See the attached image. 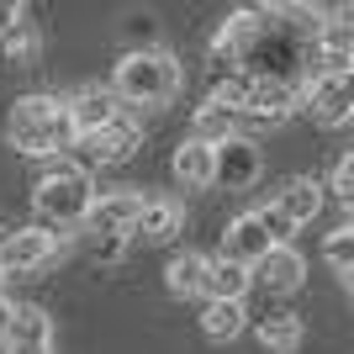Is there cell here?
<instances>
[{
  "label": "cell",
  "instance_id": "1",
  "mask_svg": "<svg viewBox=\"0 0 354 354\" xmlns=\"http://www.w3.org/2000/svg\"><path fill=\"white\" fill-rule=\"evenodd\" d=\"M6 143L21 153V159H53V153H69L74 148V127L64 117V101L48 95V90H32V95H16L11 117H6Z\"/></svg>",
  "mask_w": 354,
  "mask_h": 354
},
{
  "label": "cell",
  "instance_id": "2",
  "mask_svg": "<svg viewBox=\"0 0 354 354\" xmlns=\"http://www.w3.org/2000/svg\"><path fill=\"white\" fill-rule=\"evenodd\" d=\"M106 90L122 106H169L180 95V64L164 48H153V53H122V64H117Z\"/></svg>",
  "mask_w": 354,
  "mask_h": 354
},
{
  "label": "cell",
  "instance_id": "3",
  "mask_svg": "<svg viewBox=\"0 0 354 354\" xmlns=\"http://www.w3.org/2000/svg\"><path fill=\"white\" fill-rule=\"evenodd\" d=\"M95 201V180L90 169H69V175H53V180H37V191H32V217L37 227L53 238H64V227H80Z\"/></svg>",
  "mask_w": 354,
  "mask_h": 354
},
{
  "label": "cell",
  "instance_id": "4",
  "mask_svg": "<svg viewBox=\"0 0 354 354\" xmlns=\"http://www.w3.org/2000/svg\"><path fill=\"white\" fill-rule=\"evenodd\" d=\"M296 90L317 127H344L354 117V74H307V85Z\"/></svg>",
  "mask_w": 354,
  "mask_h": 354
},
{
  "label": "cell",
  "instance_id": "5",
  "mask_svg": "<svg viewBox=\"0 0 354 354\" xmlns=\"http://www.w3.org/2000/svg\"><path fill=\"white\" fill-rule=\"evenodd\" d=\"M265 175V153L254 138H227V143L212 148V185H227V191H249L254 180Z\"/></svg>",
  "mask_w": 354,
  "mask_h": 354
},
{
  "label": "cell",
  "instance_id": "6",
  "mask_svg": "<svg viewBox=\"0 0 354 354\" xmlns=\"http://www.w3.org/2000/svg\"><path fill=\"white\" fill-rule=\"evenodd\" d=\"M74 148L85 153V164H122V159H133L138 148H143V122H133L127 111H122L111 127L74 138ZM85 164H80V169H85Z\"/></svg>",
  "mask_w": 354,
  "mask_h": 354
},
{
  "label": "cell",
  "instance_id": "7",
  "mask_svg": "<svg viewBox=\"0 0 354 354\" xmlns=\"http://www.w3.org/2000/svg\"><path fill=\"white\" fill-rule=\"evenodd\" d=\"M296 106H301V90H296V85H281V80H249V95H243L238 122H254V127H281Z\"/></svg>",
  "mask_w": 354,
  "mask_h": 354
},
{
  "label": "cell",
  "instance_id": "8",
  "mask_svg": "<svg viewBox=\"0 0 354 354\" xmlns=\"http://www.w3.org/2000/svg\"><path fill=\"white\" fill-rule=\"evenodd\" d=\"M59 249H64V238H53V233H43V227H16V238L6 243V275H16V281H32L43 265H53L59 259Z\"/></svg>",
  "mask_w": 354,
  "mask_h": 354
},
{
  "label": "cell",
  "instance_id": "9",
  "mask_svg": "<svg viewBox=\"0 0 354 354\" xmlns=\"http://www.w3.org/2000/svg\"><path fill=\"white\" fill-rule=\"evenodd\" d=\"M127 106L111 95L106 85H85V90H74L69 101H64V117H69L74 138H85V133H101V127H111V122L122 117Z\"/></svg>",
  "mask_w": 354,
  "mask_h": 354
},
{
  "label": "cell",
  "instance_id": "10",
  "mask_svg": "<svg viewBox=\"0 0 354 354\" xmlns=\"http://www.w3.org/2000/svg\"><path fill=\"white\" fill-rule=\"evenodd\" d=\"M0 344H6V354H53V317L43 307H11Z\"/></svg>",
  "mask_w": 354,
  "mask_h": 354
},
{
  "label": "cell",
  "instance_id": "11",
  "mask_svg": "<svg viewBox=\"0 0 354 354\" xmlns=\"http://www.w3.org/2000/svg\"><path fill=\"white\" fill-rule=\"evenodd\" d=\"M138 207H143V196H138V191H106V196H95V201H90L85 227H90L95 238H127Z\"/></svg>",
  "mask_w": 354,
  "mask_h": 354
},
{
  "label": "cell",
  "instance_id": "12",
  "mask_svg": "<svg viewBox=\"0 0 354 354\" xmlns=\"http://www.w3.org/2000/svg\"><path fill=\"white\" fill-rule=\"evenodd\" d=\"M270 249H275V243H270L265 227L254 222V212H243V217H233L227 227H222V249L217 254H222V259H233V265H243V270H254Z\"/></svg>",
  "mask_w": 354,
  "mask_h": 354
},
{
  "label": "cell",
  "instance_id": "13",
  "mask_svg": "<svg viewBox=\"0 0 354 354\" xmlns=\"http://www.w3.org/2000/svg\"><path fill=\"white\" fill-rule=\"evenodd\" d=\"M301 275H307V265H301V254L291 249V243H281V249H270L259 265L249 270V286L259 281L270 296H291L296 286H301Z\"/></svg>",
  "mask_w": 354,
  "mask_h": 354
},
{
  "label": "cell",
  "instance_id": "14",
  "mask_svg": "<svg viewBox=\"0 0 354 354\" xmlns=\"http://www.w3.org/2000/svg\"><path fill=\"white\" fill-rule=\"evenodd\" d=\"M180 227H185V212L175 201H143L133 227H127V243H169Z\"/></svg>",
  "mask_w": 354,
  "mask_h": 354
},
{
  "label": "cell",
  "instance_id": "15",
  "mask_svg": "<svg viewBox=\"0 0 354 354\" xmlns=\"http://www.w3.org/2000/svg\"><path fill=\"white\" fill-rule=\"evenodd\" d=\"M207 301H243L249 296V270L233 265V259H222V254H207V265H201V291Z\"/></svg>",
  "mask_w": 354,
  "mask_h": 354
},
{
  "label": "cell",
  "instance_id": "16",
  "mask_svg": "<svg viewBox=\"0 0 354 354\" xmlns=\"http://www.w3.org/2000/svg\"><path fill=\"white\" fill-rule=\"evenodd\" d=\"M270 207L281 212L291 227H301V222H312L317 212H323V185H317L312 175H296V180H286V185H281V196H275Z\"/></svg>",
  "mask_w": 354,
  "mask_h": 354
},
{
  "label": "cell",
  "instance_id": "17",
  "mask_svg": "<svg viewBox=\"0 0 354 354\" xmlns=\"http://www.w3.org/2000/svg\"><path fill=\"white\" fill-rule=\"evenodd\" d=\"M175 180L185 191H212V148L196 143V138H180L175 143V159H169Z\"/></svg>",
  "mask_w": 354,
  "mask_h": 354
},
{
  "label": "cell",
  "instance_id": "18",
  "mask_svg": "<svg viewBox=\"0 0 354 354\" xmlns=\"http://www.w3.org/2000/svg\"><path fill=\"white\" fill-rule=\"evenodd\" d=\"M0 59L11 64V69H37V64H43V27H37L32 16H21V21L0 37Z\"/></svg>",
  "mask_w": 354,
  "mask_h": 354
},
{
  "label": "cell",
  "instance_id": "19",
  "mask_svg": "<svg viewBox=\"0 0 354 354\" xmlns=\"http://www.w3.org/2000/svg\"><path fill=\"white\" fill-rule=\"evenodd\" d=\"M254 333H259V349L265 354H296L301 339H307V328H301L296 312H270V317H259Z\"/></svg>",
  "mask_w": 354,
  "mask_h": 354
},
{
  "label": "cell",
  "instance_id": "20",
  "mask_svg": "<svg viewBox=\"0 0 354 354\" xmlns=\"http://www.w3.org/2000/svg\"><path fill=\"white\" fill-rule=\"evenodd\" d=\"M191 138L207 143V148H217V143H227V138H238V117L222 111V106H212V101H201L196 117H191Z\"/></svg>",
  "mask_w": 354,
  "mask_h": 354
},
{
  "label": "cell",
  "instance_id": "21",
  "mask_svg": "<svg viewBox=\"0 0 354 354\" xmlns=\"http://www.w3.org/2000/svg\"><path fill=\"white\" fill-rule=\"evenodd\" d=\"M243 301H207L201 307V333H207L212 344H227V339H238L243 333Z\"/></svg>",
  "mask_w": 354,
  "mask_h": 354
},
{
  "label": "cell",
  "instance_id": "22",
  "mask_svg": "<svg viewBox=\"0 0 354 354\" xmlns=\"http://www.w3.org/2000/svg\"><path fill=\"white\" fill-rule=\"evenodd\" d=\"M201 265H207V254H196V249H185V254H175L169 259V296H196L201 291Z\"/></svg>",
  "mask_w": 354,
  "mask_h": 354
},
{
  "label": "cell",
  "instance_id": "23",
  "mask_svg": "<svg viewBox=\"0 0 354 354\" xmlns=\"http://www.w3.org/2000/svg\"><path fill=\"white\" fill-rule=\"evenodd\" d=\"M323 254H328V265H333V275H339V281L349 286V275H354V227H349V222H344V227H333V233H328Z\"/></svg>",
  "mask_w": 354,
  "mask_h": 354
},
{
  "label": "cell",
  "instance_id": "24",
  "mask_svg": "<svg viewBox=\"0 0 354 354\" xmlns=\"http://www.w3.org/2000/svg\"><path fill=\"white\" fill-rule=\"evenodd\" d=\"M122 32H127L133 53H153V48H159V16L153 11H133L127 21H122Z\"/></svg>",
  "mask_w": 354,
  "mask_h": 354
},
{
  "label": "cell",
  "instance_id": "25",
  "mask_svg": "<svg viewBox=\"0 0 354 354\" xmlns=\"http://www.w3.org/2000/svg\"><path fill=\"white\" fill-rule=\"evenodd\" d=\"M328 196H333L339 207L354 201V153H339V164H333V175H328V185H323V201Z\"/></svg>",
  "mask_w": 354,
  "mask_h": 354
},
{
  "label": "cell",
  "instance_id": "26",
  "mask_svg": "<svg viewBox=\"0 0 354 354\" xmlns=\"http://www.w3.org/2000/svg\"><path fill=\"white\" fill-rule=\"evenodd\" d=\"M254 222L265 227V238L275 243V249H281V243H291V233H296V227H291V222H286L275 207H259V212H254Z\"/></svg>",
  "mask_w": 354,
  "mask_h": 354
},
{
  "label": "cell",
  "instance_id": "27",
  "mask_svg": "<svg viewBox=\"0 0 354 354\" xmlns=\"http://www.w3.org/2000/svg\"><path fill=\"white\" fill-rule=\"evenodd\" d=\"M127 249H133L127 238H95V265H117Z\"/></svg>",
  "mask_w": 354,
  "mask_h": 354
},
{
  "label": "cell",
  "instance_id": "28",
  "mask_svg": "<svg viewBox=\"0 0 354 354\" xmlns=\"http://www.w3.org/2000/svg\"><path fill=\"white\" fill-rule=\"evenodd\" d=\"M21 16H27V11H21L16 0H0V37H6V32H11L16 21H21Z\"/></svg>",
  "mask_w": 354,
  "mask_h": 354
},
{
  "label": "cell",
  "instance_id": "29",
  "mask_svg": "<svg viewBox=\"0 0 354 354\" xmlns=\"http://www.w3.org/2000/svg\"><path fill=\"white\" fill-rule=\"evenodd\" d=\"M11 238H16V227H11V222H0V254H6V243H11Z\"/></svg>",
  "mask_w": 354,
  "mask_h": 354
},
{
  "label": "cell",
  "instance_id": "30",
  "mask_svg": "<svg viewBox=\"0 0 354 354\" xmlns=\"http://www.w3.org/2000/svg\"><path fill=\"white\" fill-rule=\"evenodd\" d=\"M6 323H11V301L0 296V333H6Z\"/></svg>",
  "mask_w": 354,
  "mask_h": 354
},
{
  "label": "cell",
  "instance_id": "31",
  "mask_svg": "<svg viewBox=\"0 0 354 354\" xmlns=\"http://www.w3.org/2000/svg\"><path fill=\"white\" fill-rule=\"evenodd\" d=\"M0 281H6V259H0Z\"/></svg>",
  "mask_w": 354,
  "mask_h": 354
}]
</instances>
